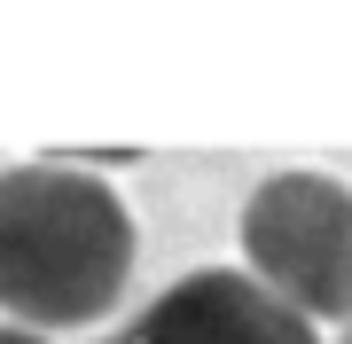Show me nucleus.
I'll list each match as a JSON object with an SVG mask.
<instances>
[{
  "label": "nucleus",
  "instance_id": "obj_5",
  "mask_svg": "<svg viewBox=\"0 0 352 344\" xmlns=\"http://www.w3.org/2000/svg\"><path fill=\"white\" fill-rule=\"evenodd\" d=\"M344 344H352V336H344Z\"/></svg>",
  "mask_w": 352,
  "mask_h": 344
},
{
  "label": "nucleus",
  "instance_id": "obj_3",
  "mask_svg": "<svg viewBox=\"0 0 352 344\" xmlns=\"http://www.w3.org/2000/svg\"><path fill=\"white\" fill-rule=\"evenodd\" d=\"M102 344H321V336L282 297H266L251 274L204 266L188 282H173L141 321H126V329L102 336Z\"/></svg>",
  "mask_w": 352,
  "mask_h": 344
},
{
  "label": "nucleus",
  "instance_id": "obj_4",
  "mask_svg": "<svg viewBox=\"0 0 352 344\" xmlns=\"http://www.w3.org/2000/svg\"><path fill=\"white\" fill-rule=\"evenodd\" d=\"M0 344H47V336H32V329H0Z\"/></svg>",
  "mask_w": 352,
  "mask_h": 344
},
{
  "label": "nucleus",
  "instance_id": "obj_1",
  "mask_svg": "<svg viewBox=\"0 0 352 344\" xmlns=\"http://www.w3.org/2000/svg\"><path fill=\"white\" fill-rule=\"evenodd\" d=\"M133 274V211L78 165L0 172V306L39 329L110 313Z\"/></svg>",
  "mask_w": 352,
  "mask_h": 344
},
{
  "label": "nucleus",
  "instance_id": "obj_2",
  "mask_svg": "<svg viewBox=\"0 0 352 344\" xmlns=\"http://www.w3.org/2000/svg\"><path fill=\"white\" fill-rule=\"evenodd\" d=\"M243 258L298 321H352V188L329 172H274L243 204Z\"/></svg>",
  "mask_w": 352,
  "mask_h": 344
}]
</instances>
